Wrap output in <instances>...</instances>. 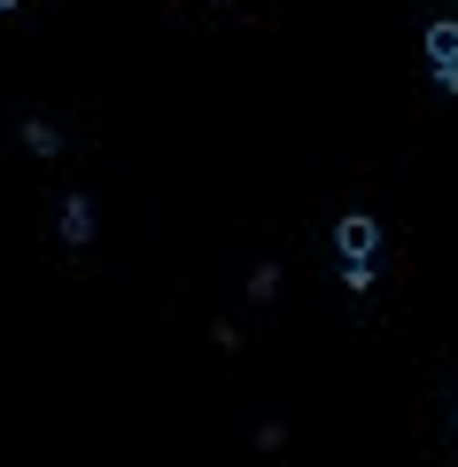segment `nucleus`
Here are the masks:
<instances>
[{
	"instance_id": "nucleus-7",
	"label": "nucleus",
	"mask_w": 458,
	"mask_h": 467,
	"mask_svg": "<svg viewBox=\"0 0 458 467\" xmlns=\"http://www.w3.org/2000/svg\"><path fill=\"white\" fill-rule=\"evenodd\" d=\"M451 436H458V389H451Z\"/></svg>"
},
{
	"instance_id": "nucleus-1",
	"label": "nucleus",
	"mask_w": 458,
	"mask_h": 467,
	"mask_svg": "<svg viewBox=\"0 0 458 467\" xmlns=\"http://www.w3.org/2000/svg\"><path fill=\"white\" fill-rule=\"evenodd\" d=\"M420 47H427V70H435V94H458V16H435L420 32Z\"/></svg>"
},
{
	"instance_id": "nucleus-8",
	"label": "nucleus",
	"mask_w": 458,
	"mask_h": 467,
	"mask_svg": "<svg viewBox=\"0 0 458 467\" xmlns=\"http://www.w3.org/2000/svg\"><path fill=\"white\" fill-rule=\"evenodd\" d=\"M8 8H16V0H0V16H8Z\"/></svg>"
},
{
	"instance_id": "nucleus-5",
	"label": "nucleus",
	"mask_w": 458,
	"mask_h": 467,
	"mask_svg": "<svg viewBox=\"0 0 458 467\" xmlns=\"http://www.w3.org/2000/svg\"><path fill=\"white\" fill-rule=\"evenodd\" d=\"M249 296H257V304H272V296H280V265H272V257L249 273Z\"/></svg>"
},
{
	"instance_id": "nucleus-2",
	"label": "nucleus",
	"mask_w": 458,
	"mask_h": 467,
	"mask_svg": "<svg viewBox=\"0 0 458 467\" xmlns=\"http://www.w3.org/2000/svg\"><path fill=\"white\" fill-rule=\"evenodd\" d=\"M373 250H381V218L373 211L334 218V257H342V265H373Z\"/></svg>"
},
{
	"instance_id": "nucleus-3",
	"label": "nucleus",
	"mask_w": 458,
	"mask_h": 467,
	"mask_svg": "<svg viewBox=\"0 0 458 467\" xmlns=\"http://www.w3.org/2000/svg\"><path fill=\"white\" fill-rule=\"evenodd\" d=\"M55 226H63L70 250H86V242H94V195H63V218H55Z\"/></svg>"
},
{
	"instance_id": "nucleus-6",
	"label": "nucleus",
	"mask_w": 458,
	"mask_h": 467,
	"mask_svg": "<svg viewBox=\"0 0 458 467\" xmlns=\"http://www.w3.org/2000/svg\"><path fill=\"white\" fill-rule=\"evenodd\" d=\"M373 281H381L373 265H342V288H350V296H373Z\"/></svg>"
},
{
	"instance_id": "nucleus-4",
	"label": "nucleus",
	"mask_w": 458,
	"mask_h": 467,
	"mask_svg": "<svg viewBox=\"0 0 458 467\" xmlns=\"http://www.w3.org/2000/svg\"><path fill=\"white\" fill-rule=\"evenodd\" d=\"M24 149L32 156H63V133H55L47 117H24Z\"/></svg>"
}]
</instances>
